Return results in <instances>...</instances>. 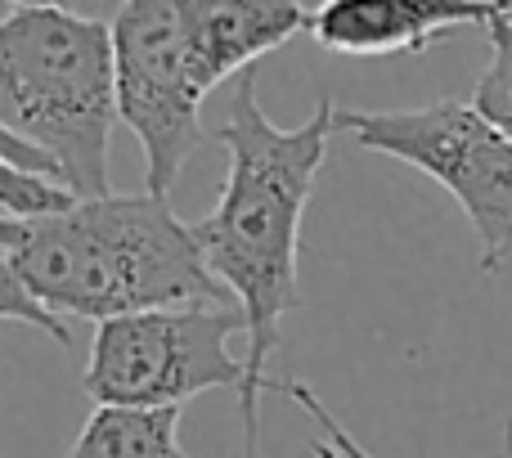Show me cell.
Wrapping results in <instances>:
<instances>
[{
	"label": "cell",
	"instance_id": "4fadbf2b",
	"mask_svg": "<svg viewBox=\"0 0 512 458\" xmlns=\"http://www.w3.org/2000/svg\"><path fill=\"white\" fill-rule=\"evenodd\" d=\"M283 396H288V400H297V405H301V414H306V418H315L319 436H324V441L333 445V450L342 454V458H373V454L364 450L360 441H355L351 432H346L342 423H337V418H333V409H328L324 400H319L315 391L306 387V382H283Z\"/></svg>",
	"mask_w": 512,
	"mask_h": 458
},
{
	"label": "cell",
	"instance_id": "277c9868",
	"mask_svg": "<svg viewBox=\"0 0 512 458\" xmlns=\"http://www.w3.org/2000/svg\"><path fill=\"white\" fill-rule=\"evenodd\" d=\"M337 131L360 149L432 176L472 221L486 274H499L512 261V140L477 104L436 99L391 113L337 108Z\"/></svg>",
	"mask_w": 512,
	"mask_h": 458
},
{
	"label": "cell",
	"instance_id": "5bb4252c",
	"mask_svg": "<svg viewBox=\"0 0 512 458\" xmlns=\"http://www.w3.org/2000/svg\"><path fill=\"white\" fill-rule=\"evenodd\" d=\"M0 158L5 162H14V167H23V171H36V176H50V180H59V171H54V162L45 158L36 144H27L18 131H9L5 122H0Z\"/></svg>",
	"mask_w": 512,
	"mask_h": 458
},
{
	"label": "cell",
	"instance_id": "9c48e42d",
	"mask_svg": "<svg viewBox=\"0 0 512 458\" xmlns=\"http://www.w3.org/2000/svg\"><path fill=\"white\" fill-rule=\"evenodd\" d=\"M63 458H194L180 445V409H108L81 423Z\"/></svg>",
	"mask_w": 512,
	"mask_h": 458
},
{
	"label": "cell",
	"instance_id": "5b68a950",
	"mask_svg": "<svg viewBox=\"0 0 512 458\" xmlns=\"http://www.w3.org/2000/svg\"><path fill=\"white\" fill-rule=\"evenodd\" d=\"M117 113L144 153V189L167 194L198 153L203 99L194 0H122L113 14Z\"/></svg>",
	"mask_w": 512,
	"mask_h": 458
},
{
	"label": "cell",
	"instance_id": "ba28073f",
	"mask_svg": "<svg viewBox=\"0 0 512 458\" xmlns=\"http://www.w3.org/2000/svg\"><path fill=\"white\" fill-rule=\"evenodd\" d=\"M310 9L301 0H194V45L203 86L216 90L225 77L248 72L261 54L306 32Z\"/></svg>",
	"mask_w": 512,
	"mask_h": 458
},
{
	"label": "cell",
	"instance_id": "52a82bcc",
	"mask_svg": "<svg viewBox=\"0 0 512 458\" xmlns=\"http://www.w3.org/2000/svg\"><path fill=\"white\" fill-rule=\"evenodd\" d=\"M512 0H319L306 32L319 50L351 59L423 54L459 27H490Z\"/></svg>",
	"mask_w": 512,
	"mask_h": 458
},
{
	"label": "cell",
	"instance_id": "6da1fadb",
	"mask_svg": "<svg viewBox=\"0 0 512 458\" xmlns=\"http://www.w3.org/2000/svg\"><path fill=\"white\" fill-rule=\"evenodd\" d=\"M337 135V104L319 99L301 126H274L256 99L252 68L243 72L230 99V117L216 131L225 144V185L212 212L194 221L212 274L225 283L230 301L248 324L243 355V458L261 454V396L279 391L270 382V355L279 351L283 315L306 306L297 279L301 261V216L315 194L319 167L328 162V140Z\"/></svg>",
	"mask_w": 512,
	"mask_h": 458
},
{
	"label": "cell",
	"instance_id": "e0dca14e",
	"mask_svg": "<svg viewBox=\"0 0 512 458\" xmlns=\"http://www.w3.org/2000/svg\"><path fill=\"white\" fill-rule=\"evenodd\" d=\"M9 5H68V0H9Z\"/></svg>",
	"mask_w": 512,
	"mask_h": 458
},
{
	"label": "cell",
	"instance_id": "8fae6325",
	"mask_svg": "<svg viewBox=\"0 0 512 458\" xmlns=\"http://www.w3.org/2000/svg\"><path fill=\"white\" fill-rule=\"evenodd\" d=\"M72 203V194L50 176H36V171H23L14 162L0 158V212L18 216V221H32V216H50L63 212Z\"/></svg>",
	"mask_w": 512,
	"mask_h": 458
},
{
	"label": "cell",
	"instance_id": "9a60e30c",
	"mask_svg": "<svg viewBox=\"0 0 512 458\" xmlns=\"http://www.w3.org/2000/svg\"><path fill=\"white\" fill-rule=\"evenodd\" d=\"M18 225H23L18 216H5V212H0V252H5V247L18 238Z\"/></svg>",
	"mask_w": 512,
	"mask_h": 458
},
{
	"label": "cell",
	"instance_id": "7c38bea8",
	"mask_svg": "<svg viewBox=\"0 0 512 458\" xmlns=\"http://www.w3.org/2000/svg\"><path fill=\"white\" fill-rule=\"evenodd\" d=\"M0 324H27V328H36V333H45L50 342L72 346L68 319L54 315L50 306H41V301H36L32 292L18 283V274L9 270L5 256H0Z\"/></svg>",
	"mask_w": 512,
	"mask_h": 458
},
{
	"label": "cell",
	"instance_id": "3957f363",
	"mask_svg": "<svg viewBox=\"0 0 512 458\" xmlns=\"http://www.w3.org/2000/svg\"><path fill=\"white\" fill-rule=\"evenodd\" d=\"M0 122L54 162L72 198L113 194V27L72 5H14L0 18Z\"/></svg>",
	"mask_w": 512,
	"mask_h": 458
},
{
	"label": "cell",
	"instance_id": "ac0fdd59",
	"mask_svg": "<svg viewBox=\"0 0 512 458\" xmlns=\"http://www.w3.org/2000/svg\"><path fill=\"white\" fill-rule=\"evenodd\" d=\"M504 436H508V445H504V458H512V423L504 427Z\"/></svg>",
	"mask_w": 512,
	"mask_h": 458
},
{
	"label": "cell",
	"instance_id": "7a4b0ae2",
	"mask_svg": "<svg viewBox=\"0 0 512 458\" xmlns=\"http://www.w3.org/2000/svg\"><path fill=\"white\" fill-rule=\"evenodd\" d=\"M0 256L41 306L90 324L167 306H225L230 297L194 225L149 189L72 198L63 212L18 225Z\"/></svg>",
	"mask_w": 512,
	"mask_h": 458
},
{
	"label": "cell",
	"instance_id": "8992f818",
	"mask_svg": "<svg viewBox=\"0 0 512 458\" xmlns=\"http://www.w3.org/2000/svg\"><path fill=\"white\" fill-rule=\"evenodd\" d=\"M248 333L239 306H167L117 315L95 328L86 396L108 409H180L216 387H243L230 342Z\"/></svg>",
	"mask_w": 512,
	"mask_h": 458
},
{
	"label": "cell",
	"instance_id": "2e32d148",
	"mask_svg": "<svg viewBox=\"0 0 512 458\" xmlns=\"http://www.w3.org/2000/svg\"><path fill=\"white\" fill-rule=\"evenodd\" d=\"M310 450H315V458H342V454L333 450V445L324 441V436H315V445H310Z\"/></svg>",
	"mask_w": 512,
	"mask_h": 458
},
{
	"label": "cell",
	"instance_id": "30bf717a",
	"mask_svg": "<svg viewBox=\"0 0 512 458\" xmlns=\"http://www.w3.org/2000/svg\"><path fill=\"white\" fill-rule=\"evenodd\" d=\"M486 32H490V63L477 77L472 104L512 140V9H504Z\"/></svg>",
	"mask_w": 512,
	"mask_h": 458
}]
</instances>
